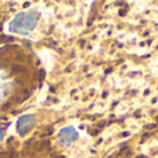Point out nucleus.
Segmentation results:
<instances>
[{
    "label": "nucleus",
    "mask_w": 158,
    "mask_h": 158,
    "mask_svg": "<svg viewBox=\"0 0 158 158\" xmlns=\"http://www.w3.org/2000/svg\"><path fill=\"white\" fill-rule=\"evenodd\" d=\"M40 11L38 8H29V10L19 11L18 14L11 18L7 25V31L14 35L27 36L36 29V27L40 22Z\"/></svg>",
    "instance_id": "f257e3e1"
},
{
    "label": "nucleus",
    "mask_w": 158,
    "mask_h": 158,
    "mask_svg": "<svg viewBox=\"0 0 158 158\" xmlns=\"http://www.w3.org/2000/svg\"><path fill=\"white\" fill-rule=\"evenodd\" d=\"M78 139H79V132L75 126H64L57 133V142L63 147H68V146L74 144Z\"/></svg>",
    "instance_id": "f03ea898"
},
{
    "label": "nucleus",
    "mask_w": 158,
    "mask_h": 158,
    "mask_svg": "<svg viewBox=\"0 0 158 158\" xmlns=\"http://www.w3.org/2000/svg\"><path fill=\"white\" fill-rule=\"evenodd\" d=\"M36 118L33 114H24L17 119L15 122V132L19 136H25L28 132H31V129L35 126Z\"/></svg>",
    "instance_id": "7ed1b4c3"
},
{
    "label": "nucleus",
    "mask_w": 158,
    "mask_h": 158,
    "mask_svg": "<svg viewBox=\"0 0 158 158\" xmlns=\"http://www.w3.org/2000/svg\"><path fill=\"white\" fill-rule=\"evenodd\" d=\"M11 89H13V81L7 74L0 72V101L8 97V94L11 93Z\"/></svg>",
    "instance_id": "20e7f679"
},
{
    "label": "nucleus",
    "mask_w": 158,
    "mask_h": 158,
    "mask_svg": "<svg viewBox=\"0 0 158 158\" xmlns=\"http://www.w3.org/2000/svg\"><path fill=\"white\" fill-rule=\"evenodd\" d=\"M3 135H4V133H3V129L0 128V142H2V139H3Z\"/></svg>",
    "instance_id": "39448f33"
}]
</instances>
